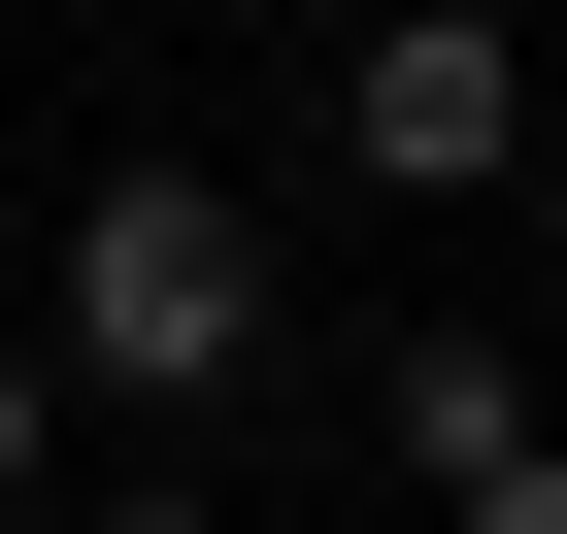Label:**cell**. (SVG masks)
Instances as JSON below:
<instances>
[{
	"label": "cell",
	"mask_w": 567,
	"mask_h": 534,
	"mask_svg": "<svg viewBox=\"0 0 567 534\" xmlns=\"http://www.w3.org/2000/svg\"><path fill=\"white\" fill-rule=\"evenodd\" d=\"M0 335H34L68 401H234V368H267V201H234V167H101Z\"/></svg>",
	"instance_id": "6da1fadb"
},
{
	"label": "cell",
	"mask_w": 567,
	"mask_h": 534,
	"mask_svg": "<svg viewBox=\"0 0 567 534\" xmlns=\"http://www.w3.org/2000/svg\"><path fill=\"white\" fill-rule=\"evenodd\" d=\"M534 34H501V0H368V34H334V167L368 201H534Z\"/></svg>",
	"instance_id": "7a4b0ae2"
},
{
	"label": "cell",
	"mask_w": 567,
	"mask_h": 534,
	"mask_svg": "<svg viewBox=\"0 0 567 534\" xmlns=\"http://www.w3.org/2000/svg\"><path fill=\"white\" fill-rule=\"evenodd\" d=\"M534 434H567V401H534V335H501V301H434V335H401V468L467 501V468H534Z\"/></svg>",
	"instance_id": "3957f363"
},
{
	"label": "cell",
	"mask_w": 567,
	"mask_h": 534,
	"mask_svg": "<svg viewBox=\"0 0 567 534\" xmlns=\"http://www.w3.org/2000/svg\"><path fill=\"white\" fill-rule=\"evenodd\" d=\"M34 468H68V368H34V335H0V534H34Z\"/></svg>",
	"instance_id": "277c9868"
},
{
	"label": "cell",
	"mask_w": 567,
	"mask_h": 534,
	"mask_svg": "<svg viewBox=\"0 0 567 534\" xmlns=\"http://www.w3.org/2000/svg\"><path fill=\"white\" fill-rule=\"evenodd\" d=\"M434 534H567V434H534V468H467V501H434Z\"/></svg>",
	"instance_id": "5b68a950"
},
{
	"label": "cell",
	"mask_w": 567,
	"mask_h": 534,
	"mask_svg": "<svg viewBox=\"0 0 567 534\" xmlns=\"http://www.w3.org/2000/svg\"><path fill=\"white\" fill-rule=\"evenodd\" d=\"M68 534H234V501H200V468H167V501H68Z\"/></svg>",
	"instance_id": "8992f818"
},
{
	"label": "cell",
	"mask_w": 567,
	"mask_h": 534,
	"mask_svg": "<svg viewBox=\"0 0 567 534\" xmlns=\"http://www.w3.org/2000/svg\"><path fill=\"white\" fill-rule=\"evenodd\" d=\"M534 267H567V134H534Z\"/></svg>",
	"instance_id": "52a82bcc"
},
{
	"label": "cell",
	"mask_w": 567,
	"mask_h": 534,
	"mask_svg": "<svg viewBox=\"0 0 567 534\" xmlns=\"http://www.w3.org/2000/svg\"><path fill=\"white\" fill-rule=\"evenodd\" d=\"M34 34H68V0H34ZM101 34H134V0H101Z\"/></svg>",
	"instance_id": "ba28073f"
},
{
	"label": "cell",
	"mask_w": 567,
	"mask_h": 534,
	"mask_svg": "<svg viewBox=\"0 0 567 534\" xmlns=\"http://www.w3.org/2000/svg\"><path fill=\"white\" fill-rule=\"evenodd\" d=\"M0 34H34V0H0Z\"/></svg>",
	"instance_id": "9c48e42d"
}]
</instances>
